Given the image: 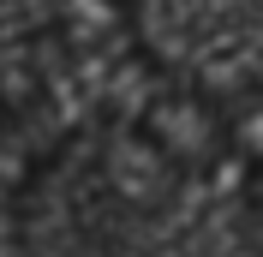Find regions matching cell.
Masks as SVG:
<instances>
[{
  "label": "cell",
  "mask_w": 263,
  "mask_h": 257,
  "mask_svg": "<svg viewBox=\"0 0 263 257\" xmlns=\"http://www.w3.org/2000/svg\"><path fill=\"white\" fill-rule=\"evenodd\" d=\"M221 168H233L239 204L263 222V90L221 102Z\"/></svg>",
  "instance_id": "7a4b0ae2"
},
{
  "label": "cell",
  "mask_w": 263,
  "mask_h": 257,
  "mask_svg": "<svg viewBox=\"0 0 263 257\" xmlns=\"http://www.w3.org/2000/svg\"><path fill=\"white\" fill-rule=\"evenodd\" d=\"M66 150V120L48 102H12L0 108V215L18 197L36 192V179L48 174V161Z\"/></svg>",
  "instance_id": "6da1fadb"
}]
</instances>
